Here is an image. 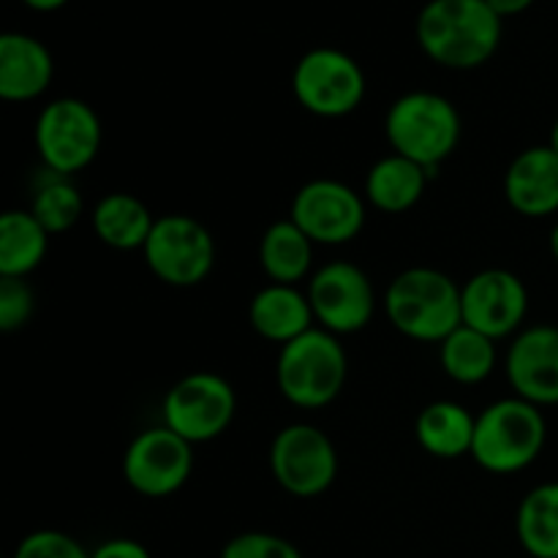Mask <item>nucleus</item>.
Instances as JSON below:
<instances>
[{
  "label": "nucleus",
  "instance_id": "obj_3",
  "mask_svg": "<svg viewBox=\"0 0 558 558\" xmlns=\"http://www.w3.org/2000/svg\"><path fill=\"white\" fill-rule=\"evenodd\" d=\"M461 114L441 93L412 90L392 101L385 118V134L392 153L417 161L430 174L461 145Z\"/></svg>",
  "mask_w": 558,
  "mask_h": 558
},
{
  "label": "nucleus",
  "instance_id": "obj_29",
  "mask_svg": "<svg viewBox=\"0 0 558 558\" xmlns=\"http://www.w3.org/2000/svg\"><path fill=\"white\" fill-rule=\"evenodd\" d=\"M36 298L25 278L0 276V330L16 332L31 322Z\"/></svg>",
  "mask_w": 558,
  "mask_h": 558
},
{
  "label": "nucleus",
  "instance_id": "obj_28",
  "mask_svg": "<svg viewBox=\"0 0 558 558\" xmlns=\"http://www.w3.org/2000/svg\"><path fill=\"white\" fill-rule=\"evenodd\" d=\"M11 558H90V554L71 534L54 532V529H38V532L22 537Z\"/></svg>",
  "mask_w": 558,
  "mask_h": 558
},
{
  "label": "nucleus",
  "instance_id": "obj_26",
  "mask_svg": "<svg viewBox=\"0 0 558 558\" xmlns=\"http://www.w3.org/2000/svg\"><path fill=\"white\" fill-rule=\"evenodd\" d=\"M31 213L49 234H63L80 223L85 199L71 178L44 169V174L33 185Z\"/></svg>",
  "mask_w": 558,
  "mask_h": 558
},
{
  "label": "nucleus",
  "instance_id": "obj_5",
  "mask_svg": "<svg viewBox=\"0 0 558 558\" xmlns=\"http://www.w3.org/2000/svg\"><path fill=\"white\" fill-rule=\"evenodd\" d=\"M349 376L347 349L338 336L314 327L281 347L276 381L281 396L298 409H325L341 396Z\"/></svg>",
  "mask_w": 558,
  "mask_h": 558
},
{
  "label": "nucleus",
  "instance_id": "obj_18",
  "mask_svg": "<svg viewBox=\"0 0 558 558\" xmlns=\"http://www.w3.org/2000/svg\"><path fill=\"white\" fill-rule=\"evenodd\" d=\"M248 322L256 336L278 347H287L316 327L308 292H300V287H287V283L262 287L251 298Z\"/></svg>",
  "mask_w": 558,
  "mask_h": 558
},
{
  "label": "nucleus",
  "instance_id": "obj_27",
  "mask_svg": "<svg viewBox=\"0 0 558 558\" xmlns=\"http://www.w3.org/2000/svg\"><path fill=\"white\" fill-rule=\"evenodd\" d=\"M221 558H303V554L278 534L245 532L223 545Z\"/></svg>",
  "mask_w": 558,
  "mask_h": 558
},
{
  "label": "nucleus",
  "instance_id": "obj_17",
  "mask_svg": "<svg viewBox=\"0 0 558 558\" xmlns=\"http://www.w3.org/2000/svg\"><path fill=\"white\" fill-rule=\"evenodd\" d=\"M505 196L512 210L526 218L558 213V153L537 145L512 158L505 174Z\"/></svg>",
  "mask_w": 558,
  "mask_h": 558
},
{
  "label": "nucleus",
  "instance_id": "obj_2",
  "mask_svg": "<svg viewBox=\"0 0 558 558\" xmlns=\"http://www.w3.org/2000/svg\"><path fill=\"white\" fill-rule=\"evenodd\" d=\"M385 314L401 336L441 343L463 325L461 287L434 267H409L387 287Z\"/></svg>",
  "mask_w": 558,
  "mask_h": 558
},
{
  "label": "nucleus",
  "instance_id": "obj_9",
  "mask_svg": "<svg viewBox=\"0 0 558 558\" xmlns=\"http://www.w3.org/2000/svg\"><path fill=\"white\" fill-rule=\"evenodd\" d=\"M238 414V392L213 371H194L169 387L161 417L169 430L191 445H207L227 434Z\"/></svg>",
  "mask_w": 558,
  "mask_h": 558
},
{
  "label": "nucleus",
  "instance_id": "obj_10",
  "mask_svg": "<svg viewBox=\"0 0 558 558\" xmlns=\"http://www.w3.org/2000/svg\"><path fill=\"white\" fill-rule=\"evenodd\" d=\"M272 480L294 499H316L338 477V452L330 436L308 423H292L270 445Z\"/></svg>",
  "mask_w": 558,
  "mask_h": 558
},
{
  "label": "nucleus",
  "instance_id": "obj_25",
  "mask_svg": "<svg viewBox=\"0 0 558 558\" xmlns=\"http://www.w3.org/2000/svg\"><path fill=\"white\" fill-rule=\"evenodd\" d=\"M439 360L456 385H483L496 371L499 352L494 338L461 325L439 343Z\"/></svg>",
  "mask_w": 558,
  "mask_h": 558
},
{
  "label": "nucleus",
  "instance_id": "obj_24",
  "mask_svg": "<svg viewBox=\"0 0 558 558\" xmlns=\"http://www.w3.org/2000/svg\"><path fill=\"white\" fill-rule=\"evenodd\" d=\"M515 534L532 558H558V483H543L523 496Z\"/></svg>",
  "mask_w": 558,
  "mask_h": 558
},
{
  "label": "nucleus",
  "instance_id": "obj_7",
  "mask_svg": "<svg viewBox=\"0 0 558 558\" xmlns=\"http://www.w3.org/2000/svg\"><path fill=\"white\" fill-rule=\"evenodd\" d=\"M101 120L96 109L74 96L54 98L38 112L33 142L44 169L71 178L96 161L101 150Z\"/></svg>",
  "mask_w": 558,
  "mask_h": 558
},
{
  "label": "nucleus",
  "instance_id": "obj_6",
  "mask_svg": "<svg viewBox=\"0 0 558 558\" xmlns=\"http://www.w3.org/2000/svg\"><path fill=\"white\" fill-rule=\"evenodd\" d=\"M142 256L158 281L174 289H191L210 276L218 248L205 223L183 213H169L156 218Z\"/></svg>",
  "mask_w": 558,
  "mask_h": 558
},
{
  "label": "nucleus",
  "instance_id": "obj_30",
  "mask_svg": "<svg viewBox=\"0 0 558 558\" xmlns=\"http://www.w3.org/2000/svg\"><path fill=\"white\" fill-rule=\"evenodd\" d=\"M90 558H153L150 550L145 548L142 543L129 537H114L107 539V543L96 545L90 550Z\"/></svg>",
  "mask_w": 558,
  "mask_h": 558
},
{
  "label": "nucleus",
  "instance_id": "obj_12",
  "mask_svg": "<svg viewBox=\"0 0 558 558\" xmlns=\"http://www.w3.org/2000/svg\"><path fill=\"white\" fill-rule=\"evenodd\" d=\"M194 472V445L167 425L145 428L129 441L123 477L145 499H167L189 483Z\"/></svg>",
  "mask_w": 558,
  "mask_h": 558
},
{
  "label": "nucleus",
  "instance_id": "obj_4",
  "mask_svg": "<svg viewBox=\"0 0 558 558\" xmlns=\"http://www.w3.org/2000/svg\"><path fill=\"white\" fill-rule=\"evenodd\" d=\"M548 423L543 409L523 398H501L483 409L474 428L472 458L490 474L526 472L545 450Z\"/></svg>",
  "mask_w": 558,
  "mask_h": 558
},
{
  "label": "nucleus",
  "instance_id": "obj_23",
  "mask_svg": "<svg viewBox=\"0 0 558 558\" xmlns=\"http://www.w3.org/2000/svg\"><path fill=\"white\" fill-rule=\"evenodd\" d=\"M52 234L31 210H9L0 218V276L27 278L47 259Z\"/></svg>",
  "mask_w": 558,
  "mask_h": 558
},
{
  "label": "nucleus",
  "instance_id": "obj_14",
  "mask_svg": "<svg viewBox=\"0 0 558 558\" xmlns=\"http://www.w3.org/2000/svg\"><path fill=\"white\" fill-rule=\"evenodd\" d=\"M463 325L501 341L518 336L529 314V289L515 272L488 267L461 287Z\"/></svg>",
  "mask_w": 558,
  "mask_h": 558
},
{
  "label": "nucleus",
  "instance_id": "obj_21",
  "mask_svg": "<svg viewBox=\"0 0 558 558\" xmlns=\"http://www.w3.org/2000/svg\"><path fill=\"white\" fill-rule=\"evenodd\" d=\"M90 221L96 238L114 251H142L156 227V218L145 202L123 191L101 196L93 207Z\"/></svg>",
  "mask_w": 558,
  "mask_h": 558
},
{
  "label": "nucleus",
  "instance_id": "obj_1",
  "mask_svg": "<svg viewBox=\"0 0 558 558\" xmlns=\"http://www.w3.org/2000/svg\"><path fill=\"white\" fill-rule=\"evenodd\" d=\"M414 33L425 58L436 65L472 71L496 54L505 20L485 0H428L420 9Z\"/></svg>",
  "mask_w": 558,
  "mask_h": 558
},
{
  "label": "nucleus",
  "instance_id": "obj_8",
  "mask_svg": "<svg viewBox=\"0 0 558 558\" xmlns=\"http://www.w3.org/2000/svg\"><path fill=\"white\" fill-rule=\"evenodd\" d=\"M365 74L357 60L336 47H314L292 71V93L305 112L338 120L363 104Z\"/></svg>",
  "mask_w": 558,
  "mask_h": 558
},
{
  "label": "nucleus",
  "instance_id": "obj_15",
  "mask_svg": "<svg viewBox=\"0 0 558 558\" xmlns=\"http://www.w3.org/2000/svg\"><path fill=\"white\" fill-rule=\"evenodd\" d=\"M507 381L518 398L534 407H558V327H523L505 360Z\"/></svg>",
  "mask_w": 558,
  "mask_h": 558
},
{
  "label": "nucleus",
  "instance_id": "obj_20",
  "mask_svg": "<svg viewBox=\"0 0 558 558\" xmlns=\"http://www.w3.org/2000/svg\"><path fill=\"white\" fill-rule=\"evenodd\" d=\"M477 417L456 401H434L414 420L417 445L439 461L472 456Z\"/></svg>",
  "mask_w": 558,
  "mask_h": 558
},
{
  "label": "nucleus",
  "instance_id": "obj_13",
  "mask_svg": "<svg viewBox=\"0 0 558 558\" xmlns=\"http://www.w3.org/2000/svg\"><path fill=\"white\" fill-rule=\"evenodd\" d=\"M289 218L314 245H347L363 232L365 199L341 180L319 178L294 194Z\"/></svg>",
  "mask_w": 558,
  "mask_h": 558
},
{
  "label": "nucleus",
  "instance_id": "obj_19",
  "mask_svg": "<svg viewBox=\"0 0 558 558\" xmlns=\"http://www.w3.org/2000/svg\"><path fill=\"white\" fill-rule=\"evenodd\" d=\"M434 174L425 167H420L417 161L407 156H390L379 158L374 167L368 169V178H365V199L381 213H407L423 199L425 189H428V180Z\"/></svg>",
  "mask_w": 558,
  "mask_h": 558
},
{
  "label": "nucleus",
  "instance_id": "obj_34",
  "mask_svg": "<svg viewBox=\"0 0 558 558\" xmlns=\"http://www.w3.org/2000/svg\"><path fill=\"white\" fill-rule=\"evenodd\" d=\"M550 150L558 153V120L554 123V129H550V142H548Z\"/></svg>",
  "mask_w": 558,
  "mask_h": 558
},
{
  "label": "nucleus",
  "instance_id": "obj_16",
  "mask_svg": "<svg viewBox=\"0 0 558 558\" xmlns=\"http://www.w3.org/2000/svg\"><path fill=\"white\" fill-rule=\"evenodd\" d=\"M52 76L54 60L47 44L16 31L0 36V98L3 101H36L49 90Z\"/></svg>",
  "mask_w": 558,
  "mask_h": 558
},
{
  "label": "nucleus",
  "instance_id": "obj_31",
  "mask_svg": "<svg viewBox=\"0 0 558 558\" xmlns=\"http://www.w3.org/2000/svg\"><path fill=\"white\" fill-rule=\"evenodd\" d=\"M485 3H488L501 20H507V16H518L526 9H532L534 0H485Z\"/></svg>",
  "mask_w": 558,
  "mask_h": 558
},
{
  "label": "nucleus",
  "instance_id": "obj_32",
  "mask_svg": "<svg viewBox=\"0 0 558 558\" xmlns=\"http://www.w3.org/2000/svg\"><path fill=\"white\" fill-rule=\"evenodd\" d=\"M22 3H25L27 9H33V11H41V14H52V11L63 9L69 0H22Z\"/></svg>",
  "mask_w": 558,
  "mask_h": 558
},
{
  "label": "nucleus",
  "instance_id": "obj_33",
  "mask_svg": "<svg viewBox=\"0 0 558 558\" xmlns=\"http://www.w3.org/2000/svg\"><path fill=\"white\" fill-rule=\"evenodd\" d=\"M550 254H554V259L558 262V223L550 229Z\"/></svg>",
  "mask_w": 558,
  "mask_h": 558
},
{
  "label": "nucleus",
  "instance_id": "obj_22",
  "mask_svg": "<svg viewBox=\"0 0 558 558\" xmlns=\"http://www.w3.org/2000/svg\"><path fill=\"white\" fill-rule=\"evenodd\" d=\"M259 265L270 283H287V287H298L305 281L314 267V240L292 221V218H281V221L270 223L259 240Z\"/></svg>",
  "mask_w": 558,
  "mask_h": 558
},
{
  "label": "nucleus",
  "instance_id": "obj_11",
  "mask_svg": "<svg viewBox=\"0 0 558 558\" xmlns=\"http://www.w3.org/2000/svg\"><path fill=\"white\" fill-rule=\"evenodd\" d=\"M308 300L316 327L332 336H354L365 330L376 314V292L363 267L336 259L311 276Z\"/></svg>",
  "mask_w": 558,
  "mask_h": 558
}]
</instances>
